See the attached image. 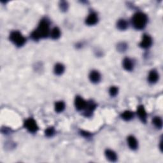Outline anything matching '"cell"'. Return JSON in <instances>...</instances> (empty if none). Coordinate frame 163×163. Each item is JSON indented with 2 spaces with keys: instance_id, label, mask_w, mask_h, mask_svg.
Listing matches in <instances>:
<instances>
[{
  "instance_id": "cell-1",
  "label": "cell",
  "mask_w": 163,
  "mask_h": 163,
  "mask_svg": "<svg viewBox=\"0 0 163 163\" xmlns=\"http://www.w3.org/2000/svg\"><path fill=\"white\" fill-rule=\"evenodd\" d=\"M49 23L46 19L42 20L40 23L37 30L32 32L31 37L35 40L47 37L49 35Z\"/></svg>"
},
{
  "instance_id": "cell-2",
  "label": "cell",
  "mask_w": 163,
  "mask_h": 163,
  "mask_svg": "<svg viewBox=\"0 0 163 163\" xmlns=\"http://www.w3.org/2000/svg\"><path fill=\"white\" fill-rule=\"evenodd\" d=\"M132 23L136 30H143L148 23L147 16L143 13L138 12L134 15Z\"/></svg>"
},
{
  "instance_id": "cell-3",
  "label": "cell",
  "mask_w": 163,
  "mask_h": 163,
  "mask_svg": "<svg viewBox=\"0 0 163 163\" xmlns=\"http://www.w3.org/2000/svg\"><path fill=\"white\" fill-rule=\"evenodd\" d=\"M10 40L17 47H21L26 43V38L19 31H13L10 35Z\"/></svg>"
},
{
  "instance_id": "cell-4",
  "label": "cell",
  "mask_w": 163,
  "mask_h": 163,
  "mask_svg": "<svg viewBox=\"0 0 163 163\" xmlns=\"http://www.w3.org/2000/svg\"><path fill=\"white\" fill-rule=\"evenodd\" d=\"M24 126L29 131L32 133H35L38 131V127L37 122L32 119H28L25 121Z\"/></svg>"
},
{
  "instance_id": "cell-5",
  "label": "cell",
  "mask_w": 163,
  "mask_h": 163,
  "mask_svg": "<svg viewBox=\"0 0 163 163\" xmlns=\"http://www.w3.org/2000/svg\"><path fill=\"white\" fill-rule=\"evenodd\" d=\"M152 44V38L148 35H145L142 38V41H141L140 45L142 48L148 49Z\"/></svg>"
},
{
  "instance_id": "cell-6",
  "label": "cell",
  "mask_w": 163,
  "mask_h": 163,
  "mask_svg": "<svg viewBox=\"0 0 163 163\" xmlns=\"http://www.w3.org/2000/svg\"><path fill=\"white\" fill-rule=\"evenodd\" d=\"M87 101H85L82 97L77 96L76 97L75 101V107L78 110H85V108L87 105Z\"/></svg>"
},
{
  "instance_id": "cell-7",
  "label": "cell",
  "mask_w": 163,
  "mask_h": 163,
  "mask_svg": "<svg viewBox=\"0 0 163 163\" xmlns=\"http://www.w3.org/2000/svg\"><path fill=\"white\" fill-rule=\"evenodd\" d=\"M97 20H98V17H97V14L92 12L90 13L88 17H87L85 23L89 26H93L97 23Z\"/></svg>"
},
{
  "instance_id": "cell-8",
  "label": "cell",
  "mask_w": 163,
  "mask_h": 163,
  "mask_svg": "<svg viewBox=\"0 0 163 163\" xmlns=\"http://www.w3.org/2000/svg\"><path fill=\"white\" fill-rule=\"evenodd\" d=\"M148 81L151 84H155L159 80V74L155 70H152L149 74H148Z\"/></svg>"
},
{
  "instance_id": "cell-9",
  "label": "cell",
  "mask_w": 163,
  "mask_h": 163,
  "mask_svg": "<svg viewBox=\"0 0 163 163\" xmlns=\"http://www.w3.org/2000/svg\"><path fill=\"white\" fill-rule=\"evenodd\" d=\"M123 67L127 71H131L133 70L134 64L133 61L129 58H125L123 60Z\"/></svg>"
},
{
  "instance_id": "cell-10",
  "label": "cell",
  "mask_w": 163,
  "mask_h": 163,
  "mask_svg": "<svg viewBox=\"0 0 163 163\" xmlns=\"http://www.w3.org/2000/svg\"><path fill=\"white\" fill-rule=\"evenodd\" d=\"M128 143L129 147L132 150H136L138 148V143L137 140L133 136H130L128 137Z\"/></svg>"
},
{
  "instance_id": "cell-11",
  "label": "cell",
  "mask_w": 163,
  "mask_h": 163,
  "mask_svg": "<svg viewBox=\"0 0 163 163\" xmlns=\"http://www.w3.org/2000/svg\"><path fill=\"white\" fill-rule=\"evenodd\" d=\"M89 79L93 83H97L100 81L101 75L98 71H92L90 73Z\"/></svg>"
},
{
  "instance_id": "cell-12",
  "label": "cell",
  "mask_w": 163,
  "mask_h": 163,
  "mask_svg": "<svg viewBox=\"0 0 163 163\" xmlns=\"http://www.w3.org/2000/svg\"><path fill=\"white\" fill-rule=\"evenodd\" d=\"M105 155H106V157L108 159V160L111 162H115L117 161V154H116L115 152H114L111 150H107L105 152Z\"/></svg>"
},
{
  "instance_id": "cell-13",
  "label": "cell",
  "mask_w": 163,
  "mask_h": 163,
  "mask_svg": "<svg viewBox=\"0 0 163 163\" xmlns=\"http://www.w3.org/2000/svg\"><path fill=\"white\" fill-rule=\"evenodd\" d=\"M137 113H138V116L141 120H142L143 122L146 121L147 113L143 106H140L138 107V108Z\"/></svg>"
},
{
  "instance_id": "cell-14",
  "label": "cell",
  "mask_w": 163,
  "mask_h": 163,
  "mask_svg": "<svg viewBox=\"0 0 163 163\" xmlns=\"http://www.w3.org/2000/svg\"><path fill=\"white\" fill-rule=\"evenodd\" d=\"M95 108H96V104L92 102L87 103V105L85 108L86 115H90L94 111V110H95Z\"/></svg>"
},
{
  "instance_id": "cell-15",
  "label": "cell",
  "mask_w": 163,
  "mask_h": 163,
  "mask_svg": "<svg viewBox=\"0 0 163 163\" xmlns=\"http://www.w3.org/2000/svg\"><path fill=\"white\" fill-rule=\"evenodd\" d=\"M54 73L57 75H62L64 71V66L62 64L58 63L55 66H54Z\"/></svg>"
},
{
  "instance_id": "cell-16",
  "label": "cell",
  "mask_w": 163,
  "mask_h": 163,
  "mask_svg": "<svg viewBox=\"0 0 163 163\" xmlns=\"http://www.w3.org/2000/svg\"><path fill=\"white\" fill-rule=\"evenodd\" d=\"M61 36V31L58 28H53L52 31H50V37H52V39L57 40Z\"/></svg>"
},
{
  "instance_id": "cell-17",
  "label": "cell",
  "mask_w": 163,
  "mask_h": 163,
  "mask_svg": "<svg viewBox=\"0 0 163 163\" xmlns=\"http://www.w3.org/2000/svg\"><path fill=\"white\" fill-rule=\"evenodd\" d=\"M128 27V23L127 22L124 20V19H121L118 21L117 23V28L120 30L124 31L126 30L127 28Z\"/></svg>"
},
{
  "instance_id": "cell-18",
  "label": "cell",
  "mask_w": 163,
  "mask_h": 163,
  "mask_svg": "<svg viewBox=\"0 0 163 163\" xmlns=\"http://www.w3.org/2000/svg\"><path fill=\"white\" fill-rule=\"evenodd\" d=\"M65 108V104L63 101H58L55 104V110L56 111L60 113L62 112Z\"/></svg>"
},
{
  "instance_id": "cell-19",
  "label": "cell",
  "mask_w": 163,
  "mask_h": 163,
  "mask_svg": "<svg viewBox=\"0 0 163 163\" xmlns=\"http://www.w3.org/2000/svg\"><path fill=\"white\" fill-rule=\"evenodd\" d=\"M152 123L154 124V126L157 129H161L162 126V121L161 119L159 117H155L154 118Z\"/></svg>"
},
{
  "instance_id": "cell-20",
  "label": "cell",
  "mask_w": 163,
  "mask_h": 163,
  "mask_svg": "<svg viewBox=\"0 0 163 163\" xmlns=\"http://www.w3.org/2000/svg\"><path fill=\"white\" fill-rule=\"evenodd\" d=\"M122 118L126 121H130L133 118V114L130 111H126L122 114Z\"/></svg>"
},
{
  "instance_id": "cell-21",
  "label": "cell",
  "mask_w": 163,
  "mask_h": 163,
  "mask_svg": "<svg viewBox=\"0 0 163 163\" xmlns=\"http://www.w3.org/2000/svg\"><path fill=\"white\" fill-rule=\"evenodd\" d=\"M119 89L117 87H111L110 90H109V93L111 96H115L118 94Z\"/></svg>"
},
{
  "instance_id": "cell-22",
  "label": "cell",
  "mask_w": 163,
  "mask_h": 163,
  "mask_svg": "<svg viewBox=\"0 0 163 163\" xmlns=\"http://www.w3.org/2000/svg\"><path fill=\"white\" fill-rule=\"evenodd\" d=\"M54 133H55V131H54V128H49L45 131V135L47 136H49V137L52 136L54 135Z\"/></svg>"
},
{
  "instance_id": "cell-23",
  "label": "cell",
  "mask_w": 163,
  "mask_h": 163,
  "mask_svg": "<svg viewBox=\"0 0 163 163\" xmlns=\"http://www.w3.org/2000/svg\"><path fill=\"white\" fill-rule=\"evenodd\" d=\"M119 47H120V48H121L119 50H121V51H122V50H123V51H124V50H126V49L127 47H126V45H125L124 43H121V45H119Z\"/></svg>"
},
{
  "instance_id": "cell-24",
  "label": "cell",
  "mask_w": 163,
  "mask_h": 163,
  "mask_svg": "<svg viewBox=\"0 0 163 163\" xmlns=\"http://www.w3.org/2000/svg\"><path fill=\"white\" fill-rule=\"evenodd\" d=\"M61 8H62L63 10H66L67 9V3L66 2H64V4L61 5Z\"/></svg>"
},
{
  "instance_id": "cell-25",
  "label": "cell",
  "mask_w": 163,
  "mask_h": 163,
  "mask_svg": "<svg viewBox=\"0 0 163 163\" xmlns=\"http://www.w3.org/2000/svg\"><path fill=\"white\" fill-rule=\"evenodd\" d=\"M82 135L85 137H89L90 136V134L87 132H82Z\"/></svg>"
}]
</instances>
